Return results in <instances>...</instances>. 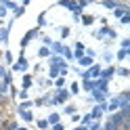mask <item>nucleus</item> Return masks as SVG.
I'll return each mask as SVG.
<instances>
[{"label":"nucleus","mask_w":130,"mask_h":130,"mask_svg":"<svg viewBox=\"0 0 130 130\" xmlns=\"http://www.w3.org/2000/svg\"><path fill=\"white\" fill-rule=\"evenodd\" d=\"M92 36L96 40H107V42H113V40H118V31L109 27V25H101L96 31H92Z\"/></svg>","instance_id":"1"},{"label":"nucleus","mask_w":130,"mask_h":130,"mask_svg":"<svg viewBox=\"0 0 130 130\" xmlns=\"http://www.w3.org/2000/svg\"><path fill=\"white\" fill-rule=\"evenodd\" d=\"M128 120H130V109H120L116 113H109V118H107V122L113 124L116 128H122L124 122H128Z\"/></svg>","instance_id":"2"},{"label":"nucleus","mask_w":130,"mask_h":130,"mask_svg":"<svg viewBox=\"0 0 130 130\" xmlns=\"http://www.w3.org/2000/svg\"><path fill=\"white\" fill-rule=\"evenodd\" d=\"M29 69V61H27V57H25V53L21 51V55H19V59L15 61L13 65H11V71H21V74H25V71Z\"/></svg>","instance_id":"3"},{"label":"nucleus","mask_w":130,"mask_h":130,"mask_svg":"<svg viewBox=\"0 0 130 130\" xmlns=\"http://www.w3.org/2000/svg\"><path fill=\"white\" fill-rule=\"evenodd\" d=\"M38 36H40V29H38V27H31V29H27V31H25V36H23V38L19 40L21 51H25V46H27V44H29L34 38H38Z\"/></svg>","instance_id":"4"},{"label":"nucleus","mask_w":130,"mask_h":130,"mask_svg":"<svg viewBox=\"0 0 130 130\" xmlns=\"http://www.w3.org/2000/svg\"><path fill=\"white\" fill-rule=\"evenodd\" d=\"M107 99H109V94H105V92H99V90H92V92H88V101H92L94 105L107 103Z\"/></svg>","instance_id":"5"},{"label":"nucleus","mask_w":130,"mask_h":130,"mask_svg":"<svg viewBox=\"0 0 130 130\" xmlns=\"http://www.w3.org/2000/svg\"><path fill=\"white\" fill-rule=\"evenodd\" d=\"M11 29H13V21H9V25H2V27H0V44H9Z\"/></svg>","instance_id":"6"},{"label":"nucleus","mask_w":130,"mask_h":130,"mask_svg":"<svg viewBox=\"0 0 130 130\" xmlns=\"http://www.w3.org/2000/svg\"><path fill=\"white\" fill-rule=\"evenodd\" d=\"M118 103H120V109H130V92L124 90L118 94Z\"/></svg>","instance_id":"7"},{"label":"nucleus","mask_w":130,"mask_h":130,"mask_svg":"<svg viewBox=\"0 0 130 130\" xmlns=\"http://www.w3.org/2000/svg\"><path fill=\"white\" fill-rule=\"evenodd\" d=\"M126 13H130V4H124V2H120V4H118V9H113V17H116V19L120 21V19L124 17Z\"/></svg>","instance_id":"8"},{"label":"nucleus","mask_w":130,"mask_h":130,"mask_svg":"<svg viewBox=\"0 0 130 130\" xmlns=\"http://www.w3.org/2000/svg\"><path fill=\"white\" fill-rule=\"evenodd\" d=\"M94 90H99V92H105V94H109V82H107V80H103V78L94 80Z\"/></svg>","instance_id":"9"},{"label":"nucleus","mask_w":130,"mask_h":130,"mask_svg":"<svg viewBox=\"0 0 130 130\" xmlns=\"http://www.w3.org/2000/svg\"><path fill=\"white\" fill-rule=\"evenodd\" d=\"M116 76V67L113 65H107V67H103L101 69V78L103 80H107V82H111V78Z\"/></svg>","instance_id":"10"},{"label":"nucleus","mask_w":130,"mask_h":130,"mask_svg":"<svg viewBox=\"0 0 130 130\" xmlns=\"http://www.w3.org/2000/svg\"><path fill=\"white\" fill-rule=\"evenodd\" d=\"M116 111H120L118 96H109V99H107V113H116Z\"/></svg>","instance_id":"11"},{"label":"nucleus","mask_w":130,"mask_h":130,"mask_svg":"<svg viewBox=\"0 0 130 130\" xmlns=\"http://www.w3.org/2000/svg\"><path fill=\"white\" fill-rule=\"evenodd\" d=\"M34 86V76L31 74H23V80H21V90H29Z\"/></svg>","instance_id":"12"},{"label":"nucleus","mask_w":130,"mask_h":130,"mask_svg":"<svg viewBox=\"0 0 130 130\" xmlns=\"http://www.w3.org/2000/svg\"><path fill=\"white\" fill-rule=\"evenodd\" d=\"M84 48H86V46H84L82 42H76V46L71 48V53H74V59H76V61H78V59H82V57H84Z\"/></svg>","instance_id":"13"},{"label":"nucleus","mask_w":130,"mask_h":130,"mask_svg":"<svg viewBox=\"0 0 130 130\" xmlns=\"http://www.w3.org/2000/svg\"><path fill=\"white\" fill-rule=\"evenodd\" d=\"M94 21H96V17H94V15H88V13H82V17H80V23L86 25V27H90Z\"/></svg>","instance_id":"14"},{"label":"nucleus","mask_w":130,"mask_h":130,"mask_svg":"<svg viewBox=\"0 0 130 130\" xmlns=\"http://www.w3.org/2000/svg\"><path fill=\"white\" fill-rule=\"evenodd\" d=\"M51 48V55H61V51H63V42H59V40H53V44L48 46Z\"/></svg>","instance_id":"15"},{"label":"nucleus","mask_w":130,"mask_h":130,"mask_svg":"<svg viewBox=\"0 0 130 130\" xmlns=\"http://www.w3.org/2000/svg\"><path fill=\"white\" fill-rule=\"evenodd\" d=\"M61 57H63V59L67 61V63H69V61H74V53H71V46H65V44H63V51H61Z\"/></svg>","instance_id":"16"},{"label":"nucleus","mask_w":130,"mask_h":130,"mask_svg":"<svg viewBox=\"0 0 130 130\" xmlns=\"http://www.w3.org/2000/svg\"><path fill=\"white\" fill-rule=\"evenodd\" d=\"M19 113V118L23 120V122H36V118H34V113H31V109H27V111H17Z\"/></svg>","instance_id":"17"},{"label":"nucleus","mask_w":130,"mask_h":130,"mask_svg":"<svg viewBox=\"0 0 130 130\" xmlns=\"http://www.w3.org/2000/svg\"><path fill=\"white\" fill-rule=\"evenodd\" d=\"M46 122H48V126H55V124H59V122H61V113H57V111H53L51 116L46 118Z\"/></svg>","instance_id":"18"},{"label":"nucleus","mask_w":130,"mask_h":130,"mask_svg":"<svg viewBox=\"0 0 130 130\" xmlns=\"http://www.w3.org/2000/svg\"><path fill=\"white\" fill-rule=\"evenodd\" d=\"M80 88H82V90H86V92H92V90H94V80H82Z\"/></svg>","instance_id":"19"},{"label":"nucleus","mask_w":130,"mask_h":130,"mask_svg":"<svg viewBox=\"0 0 130 130\" xmlns=\"http://www.w3.org/2000/svg\"><path fill=\"white\" fill-rule=\"evenodd\" d=\"M128 55H130L128 48H120V51L113 55V59H116V61H124V59H128Z\"/></svg>","instance_id":"20"},{"label":"nucleus","mask_w":130,"mask_h":130,"mask_svg":"<svg viewBox=\"0 0 130 130\" xmlns=\"http://www.w3.org/2000/svg\"><path fill=\"white\" fill-rule=\"evenodd\" d=\"M0 4H2V6H4L6 11H13V13H15V11L19 9V4H17V2H13V0H2Z\"/></svg>","instance_id":"21"},{"label":"nucleus","mask_w":130,"mask_h":130,"mask_svg":"<svg viewBox=\"0 0 130 130\" xmlns=\"http://www.w3.org/2000/svg\"><path fill=\"white\" fill-rule=\"evenodd\" d=\"M94 63V59H90V57H82V59H78V65H80V67H90V65Z\"/></svg>","instance_id":"22"},{"label":"nucleus","mask_w":130,"mask_h":130,"mask_svg":"<svg viewBox=\"0 0 130 130\" xmlns=\"http://www.w3.org/2000/svg\"><path fill=\"white\" fill-rule=\"evenodd\" d=\"M65 84H67V82H65V78H63V76H59L57 80H53V86H55V90H61V88H65Z\"/></svg>","instance_id":"23"},{"label":"nucleus","mask_w":130,"mask_h":130,"mask_svg":"<svg viewBox=\"0 0 130 130\" xmlns=\"http://www.w3.org/2000/svg\"><path fill=\"white\" fill-rule=\"evenodd\" d=\"M34 107V101H21L19 105H17V111H27V109H31Z\"/></svg>","instance_id":"24"},{"label":"nucleus","mask_w":130,"mask_h":130,"mask_svg":"<svg viewBox=\"0 0 130 130\" xmlns=\"http://www.w3.org/2000/svg\"><path fill=\"white\" fill-rule=\"evenodd\" d=\"M38 57L40 59H48V57H51V48L48 46H40L38 48Z\"/></svg>","instance_id":"25"},{"label":"nucleus","mask_w":130,"mask_h":130,"mask_svg":"<svg viewBox=\"0 0 130 130\" xmlns=\"http://www.w3.org/2000/svg\"><path fill=\"white\" fill-rule=\"evenodd\" d=\"M61 76V69L59 67H48V80H57Z\"/></svg>","instance_id":"26"},{"label":"nucleus","mask_w":130,"mask_h":130,"mask_svg":"<svg viewBox=\"0 0 130 130\" xmlns=\"http://www.w3.org/2000/svg\"><path fill=\"white\" fill-rule=\"evenodd\" d=\"M101 4L105 6V9H109V11H113V9H118V4H120V2H116V0H103Z\"/></svg>","instance_id":"27"},{"label":"nucleus","mask_w":130,"mask_h":130,"mask_svg":"<svg viewBox=\"0 0 130 130\" xmlns=\"http://www.w3.org/2000/svg\"><path fill=\"white\" fill-rule=\"evenodd\" d=\"M116 76L128 78V76H130V69H128V67H116Z\"/></svg>","instance_id":"28"},{"label":"nucleus","mask_w":130,"mask_h":130,"mask_svg":"<svg viewBox=\"0 0 130 130\" xmlns=\"http://www.w3.org/2000/svg\"><path fill=\"white\" fill-rule=\"evenodd\" d=\"M36 126H38V130H48V128H51V126H48V122H46V118L36 120Z\"/></svg>","instance_id":"29"},{"label":"nucleus","mask_w":130,"mask_h":130,"mask_svg":"<svg viewBox=\"0 0 130 130\" xmlns=\"http://www.w3.org/2000/svg\"><path fill=\"white\" fill-rule=\"evenodd\" d=\"M63 113H65V116H74V113H78V109H76V105H65Z\"/></svg>","instance_id":"30"},{"label":"nucleus","mask_w":130,"mask_h":130,"mask_svg":"<svg viewBox=\"0 0 130 130\" xmlns=\"http://www.w3.org/2000/svg\"><path fill=\"white\" fill-rule=\"evenodd\" d=\"M2 128L4 130H19V124H17V122H4Z\"/></svg>","instance_id":"31"},{"label":"nucleus","mask_w":130,"mask_h":130,"mask_svg":"<svg viewBox=\"0 0 130 130\" xmlns=\"http://www.w3.org/2000/svg\"><path fill=\"white\" fill-rule=\"evenodd\" d=\"M67 90H69V94H78L80 92V82H71Z\"/></svg>","instance_id":"32"},{"label":"nucleus","mask_w":130,"mask_h":130,"mask_svg":"<svg viewBox=\"0 0 130 130\" xmlns=\"http://www.w3.org/2000/svg\"><path fill=\"white\" fill-rule=\"evenodd\" d=\"M103 61L107 63V65H111V63H113V53H111V51H105V53H103Z\"/></svg>","instance_id":"33"},{"label":"nucleus","mask_w":130,"mask_h":130,"mask_svg":"<svg viewBox=\"0 0 130 130\" xmlns=\"http://www.w3.org/2000/svg\"><path fill=\"white\" fill-rule=\"evenodd\" d=\"M59 34H61V38H67V36L71 34V29H69V25H61V27H59Z\"/></svg>","instance_id":"34"},{"label":"nucleus","mask_w":130,"mask_h":130,"mask_svg":"<svg viewBox=\"0 0 130 130\" xmlns=\"http://www.w3.org/2000/svg\"><path fill=\"white\" fill-rule=\"evenodd\" d=\"M2 57H4L6 65H13V63H15V61H13V53H11V51H4V53H2Z\"/></svg>","instance_id":"35"},{"label":"nucleus","mask_w":130,"mask_h":130,"mask_svg":"<svg viewBox=\"0 0 130 130\" xmlns=\"http://www.w3.org/2000/svg\"><path fill=\"white\" fill-rule=\"evenodd\" d=\"M44 25H46V13H40L38 15V29L44 27Z\"/></svg>","instance_id":"36"},{"label":"nucleus","mask_w":130,"mask_h":130,"mask_svg":"<svg viewBox=\"0 0 130 130\" xmlns=\"http://www.w3.org/2000/svg\"><path fill=\"white\" fill-rule=\"evenodd\" d=\"M9 88H11L9 84H4L2 80H0V94H2V96H6V94H9Z\"/></svg>","instance_id":"37"},{"label":"nucleus","mask_w":130,"mask_h":130,"mask_svg":"<svg viewBox=\"0 0 130 130\" xmlns=\"http://www.w3.org/2000/svg\"><path fill=\"white\" fill-rule=\"evenodd\" d=\"M2 82L9 84V86H13V71H6V76L2 78Z\"/></svg>","instance_id":"38"},{"label":"nucleus","mask_w":130,"mask_h":130,"mask_svg":"<svg viewBox=\"0 0 130 130\" xmlns=\"http://www.w3.org/2000/svg\"><path fill=\"white\" fill-rule=\"evenodd\" d=\"M120 48H128V51H130V38H122Z\"/></svg>","instance_id":"39"},{"label":"nucleus","mask_w":130,"mask_h":130,"mask_svg":"<svg viewBox=\"0 0 130 130\" xmlns=\"http://www.w3.org/2000/svg\"><path fill=\"white\" fill-rule=\"evenodd\" d=\"M120 23H122V25H130V13H126L124 17L120 19Z\"/></svg>","instance_id":"40"},{"label":"nucleus","mask_w":130,"mask_h":130,"mask_svg":"<svg viewBox=\"0 0 130 130\" xmlns=\"http://www.w3.org/2000/svg\"><path fill=\"white\" fill-rule=\"evenodd\" d=\"M101 126H103V124H101V122H92V124H90V126H88L86 130H101Z\"/></svg>","instance_id":"41"},{"label":"nucleus","mask_w":130,"mask_h":130,"mask_svg":"<svg viewBox=\"0 0 130 130\" xmlns=\"http://www.w3.org/2000/svg\"><path fill=\"white\" fill-rule=\"evenodd\" d=\"M23 13H25V6H21V4H19V9H17V11H15L13 15H15V19H17V17H21V15H23Z\"/></svg>","instance_id":"42"},{"label":"nucleus","mask_w":130,"mask_h":130,"mask_svg":"<svg viewBox=\"0 0 130 130\" xmlns=\"http://www.w3.org/2000/svg\"><path fill=\"white\" fill-rule=\"evenodd\" d=\"M51 44H53V40L48 36H42V46H51Z\"/></svg>","instance_id":"43"},{"label":"nucleus","mask_w":130,"mask_h":130,"mask_svg":"<svg viewBox=\"0 0 130 130\" xmlns=\"http://www.w3.org/2000/svg\"><path fill=\"white\" fill-rule=\"evenodd\" d=\"M17 96H19L21 101H27V90H19V94H17Z\"/></svg>","instance_id":"44"},{"label":"nucleus","mask_w":130,"mask_h":130,"mask_svg":"<svg viewBox=\"0 0 130 130\" xmlns=\"http://www.w3.org/2000/svg\"><path fill=\"white\" fill-rule=\"evenodd\" d=\"M6 15H9V11H6V9H4V6H2V4H0V19H4V17H6Z\"/></svg>","instance_id":"45"},{"label":"nucleus","mask_w":130,"mask_h":130,"mask_svg":"<svg viewBox=\"0 0 130 130\" xmlns=\"http://www.w3.org/2000/svg\"><path fill=\"white\" fill-rule=\"evenodd\" d=\"M6 71H9V69H6V67H4V65H2V63H0V80H2V78L6 76Z\"/></svg>","instance_id":"46"},{"label":"nucleus","mask_w":130,"mask_h":130,"mask_svg":"<svg viewBox=\"0 0 130 130\" xmlns=\"http://www.w3.org/2000/svg\"><path fill=\"white\" fill-rule=\"evenodd\" d=\"M48 130H65V126H63L61 122H59V124H55V126H51V128H48Z\"/></svg>","instance_id":"47"},{"label":"nucleus","mask_w":130,"mask_h":130,"mask_svg":"<svg viewBox=\"0 0 130 130\" xmlns=\"http://www.w3.org/2000/svg\"><path fill=\"white\" fill-rule=\"evenodd\" d=\"M88 4H90V2H88V0H80V2H78V6H80V9H82V11L86 9V6H88Z\"/></svg>","instance_id":"48"},{"label":"nucleus","mask_w":130,"mask_h":130,"mask_svg":"<svg viewBox=\"0 0 130 130\" xmlns=\"http://www.w3.org/2000/svg\"><path fill=\"white\" fill-rule=\"evenodd\" d=\"M9 94H11V96H17V94H19V90H17L15 86H11V88H9Z\"/></svg>","instance_id":"49"},{"label":"nucleus","mask_w":130,"mask_h":130,"mask_svg":"<svg viewBox=\"0 0 130 130\" xmlns=\"http://www.w3.org/2000/svg\"><path fill=\"white\" fill-rule=\"evenodd\" d=\"M0 103H6V96H2V94H0Z\"/></svg>","instance_id":"50"},{"label":"nucleus","mask_w":130,"mask_h":130,"mask_svg":"<svg viewBox=\"0 0 130 130\" xmlns=\"http://www.w3.org/2000/svg\"><path fill=\"white\" fill-rule=\"evenodd\" d=\"M0 57H2V51H0Z\"/></svg>","instance_id":"51"}]
</instances>
